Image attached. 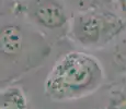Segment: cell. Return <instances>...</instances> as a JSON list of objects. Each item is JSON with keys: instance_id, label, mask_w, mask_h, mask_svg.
Wrapping results in <instances>:
<instances>
[{"instance_id": "ba28073f", "label": "cell", "mask_w": 126, "mask_h": 109, "mask_svg": "<svg viewBox=\"0 0 126 109\" xmlns=\"http://www.w3.org/2000/svg\"><path fill=\"white\" fill-rule=\"evenodd\" d=\"M115 59L126 64V33L124 34V37L120 40L117 47H115Z\"/></svg>"}, {"instance_id": "277c9868", "label": "cell", "mask_w": 126, "mask_h": 109, "mask_svg": "<svg viewBox=\"0 0 126 109\" xmlns=\"http://www.w3.org/2000/svg\"><path fill=\"white\" fill-rule=\"evenodd\" d=\"M11 11L24 18L52 43L68 36L72 13L65 0H18Z\"/></svg>"}, {"instance_id": "8992f818", "label": "cell", "mask_w": 126, "mask_h": 109, "mask_svg": "<svg viewBox=\"0 0 126 109\" xmlns=\"http://www.w3.org/2000/svg\"><path fill=\"white\" fill-rule=\"evenodd\" d=\"M72 14L76 12L88 10L91 8L103 6L102 0H65Z\"/></svg>"}, {"instance_id": "30bf717a", "label": "cell", "mask_w": 126, "mask_h": 109, "mask_svg": "<svg viewBox=\"0 0 126 109\" xmlns=\"http://www.w3.org/2000/svg\"><path fill=\"white\" fill-rule=\"evenodd\" d=\"M12 1H18V0H12Z\"/></svg>"}, {"instance_id": "3957f363", "label": "cell", "mask_w": 126, "mask_h": 109, "mask_svg": "<svg viewBox=\"0 0 126 109\" xmlns=\"http://www.w3.org/2000/svg\"><path fill=\"white\" fill-rule=\"evenodd\" d=\"M126 33V20L117 10L100 6L72 14L68 37L84 49H101Z\"/></svg>"}, {"instance_id": "52a82bcc", "label": "cell", "mask_w": 126, "mask_h": 109, "mask_svg": "<svg viewBox=\"0 0 126 109\" xmlns=\"http://www.w3.org/2000/svg\"><path fill=\"white\" fill-rule=\"evenodd\" d=\"M108 109H126V93H115L110 99Z\"/></svg>"}, {"instance_id": "9c48e42d", "label": "cell", "mask_w": 126, "mask_h": 109, "mask_svg": "<svg viewBox=\"0 0 126 109\" xmlns=\"http://www.w3.org/2000/svg\"><path fill=\"white\" fill-rule=\"evenodd\" d=\"M115 7L126 20V0H115Z\"/></svg>"}, {"instance_id": "6da1fadb", "label": "cell", "mask_w": 126, "mask_h": 109, "mask_svg": "<svg viewBox=\"0 0 126 109\" xmlns=\"http://www.w3.org/2000/svg\"><path fill=\"white\" fill-rule=\"evenodd\" d=\"M1 15V77H14L42 64L49 57L52 43L21 15Z\"/></svg>"}, {"instance_id": "7a4b0ae2", "label": "cell", "mask_w": 126, "mask_h": 109, "mask_svg": "<svg viewBox=\"0 0 126 109\" xmlns=\"http://www.w3.org/2000/svg\"><path fill=\"white\" fill-rule=\"evenodd\" d=\"M103 81L100 60L88 52L74 50L57 59L45 80L44 91L52 100H74L95 92Z\"/></svg>"}, {"instance_id": "5b68a950", "label": "cell", "mask_w": 126, "mask_h": 109, "mask_svg": "<svg viewBox=\"0 0 126 109\" xmlns=\"http://www.w3.org/2000/svg\"><path fill=\"white\" fill-rule=\"evenodd\" d=\"M0 109H30L22 88L18 86L6 87L0 96Z\"/></svg>"}]
</instances>
